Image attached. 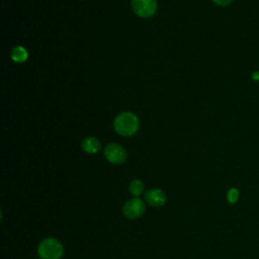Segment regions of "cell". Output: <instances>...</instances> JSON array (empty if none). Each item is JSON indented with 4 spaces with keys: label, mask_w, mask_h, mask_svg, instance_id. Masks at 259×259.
Returning a JSON list of instances; mask_svg holds the SVG:
<instances>
[{
    "label": "cell",
    "mask_w": 259,
    "mask_h": 259,
    "mask_svg": "<svg viewBox=\"0 0 259 259\" xmlns=\"http://www.w3.org/2000/svg\"><path fill=\"white\" fill-rule=\"evenodd\" d=\"M29 58L28 50L22 46L14 47L11 51V59L16 63L26 62Z\"/></svg>",
    "instance_id": "cell-8"
},
{
    "label": "cell",
    "mask_w": 259,
    "mask_h": 259,
    "mask_svg": "<svg viewBox=\"0 0 259 259\" xmlns=\"http://www.w3.org/2000/svg\"><path fill=\"white\" fill-rule=\"evenodd\" d=\"M156 0H132V8L140 17H151L157 11Z\"/></svg>",
    "instance_id": "cell-3"
},
{
    "label": "cell",
    "mask_w": 259,
    "mask_h": 259,
    "mask_svg": "<svg viewBox=\"0 0 259 259\" xmlns=\"http://www.w3.org/2000/svg\"><path fill=\"white\" fill-rule=\"evenodd\" d=\"M38 253L41 259H61L64 255V247L57 239L47 238L40 243Z\"/></svg>",
    "instance_id": "cell-2"
},
{
    "label": "cell",
    "mask_w": 259,
    "mask_h": 259,
    "mask_svg": "<svg viewBox=\"0 0 259 259\" xmlns=\"http://www.w3.org/2000/svg\"><path fill=\"white\" fill-rule=\"evenodd\" d=\"M213 1L217 5H220V6H227V5H229L232 2V0H213Z\"/></svg>",
    "instance_id": "cell-11"
},
{
    "label": "cell",
    "mask_w": 259,
    "mask_h": 259,
    "mask_svg": "<svg viewBox=\"0 0 259 259\" xmlns=\"http://www.w3.org/2000/svg\"><path fill=\"white\" fill-rule=\"evenodd\" d=\"M239 199V192L236 188H231L228 193V201L230 203H235Z\"/></svg>",
    "instance_id": "cell-10"
},
{
    "label": "cell",
    "mask_w": 259,
    "mask_h": 259,
    "mask_svg": "<svg viewBox=\"0 0 259 259\" xmlns=\"http://www.w3.org/2000/svg\"><path fill=\"white\" fill-rule=\"evenodd\" d=\"M115 132L124 137H130L135 135L140 127V122L138 116L130 112L119 114L114 122Z\"/></svg>",
    "instance_id": "cell-1"
},
{
    "label": "cell",
    "mask_w": 259,
    "mask_h": 259,
    "mask_svg": "<svg viewBox=\"0 0 259 259\" xmlns=\"http://www.w3.org/2000/svg\"><path fill=\"white\" fill-rule=\"evenodd\" d=\"M144 189H145V185L139 179L133 180L130 183V186H129V191H130V193L134 197H139V196H141L144 193Z\"/></svg>",
    "instance_id": "cell-9"
},
{
    "label": "cell",
    "mask_w": 259,
    "mask_h": 259,
    "mask_svg": "<svg viewBox=\"0 0 259 259\" xmlns=\"http://www.w3.org/2000/svg\"><path fill=\"white\" fill-rule=\"evenodd\" d=\"M252 79H253L254 81H259V72H258V71H256V72H254V73L252 74Z\"/></svg>",
    "instance_id": "cell-12"
},
{
    "label": "cell",
    "mask_w": 259,
    "mask_h": 259,
    "mask_svg": "<svg viewBox=\"0 0 259 259\" xmlns=\"http://www.w3.org/2000/svg\"><path fill=\"white\" fill-rule=\"evenodd\" d=\"M146 206L142 200L135 198L130 201H128L123 209V213L126 218L130 220H137L140 217H142L145 213Z\"/></svg>",
    "instance_id": "cell-5"
},
{
    "label": "cell",
    "mask_w": 259,
    "mask_h": 259,
    "mask_svg": "<svg viewBox=\"0 0 259 259\" xmlns=\"http://www.w3.org/2000/svg\"><path fill=\"white\" fill-rule=\"evenodd\" d=\"M105 157L109 162L118 165L127 161L128 155L122 146L115 143H111L105 148Z\"/></svg>",
    "instance_id": "cell-4"
},
{
    "label": "cell",
    "mask_w": 259,
    "mask_h": 259,
    "mask_svg": "<svg viewBox=\"0 0 259 259\" xmlns=\"http://www.w3.org/2000/svg\"><path fill=\"white\" fill-rule=\"evenodd\" d=\"M145 200L150 205L159 208V206H163L166 203L167 197L161 189L154 188V189H149V191L146 192Z\"/></svg>",
    "instance_id": "cell-6"
},
{
    "label": "cell",
    "mask_w": 259,
    "mask_h": 259,
    "mask_svg": "<svg viewBox=\"0 0 259 259\" xmlns=\"http://www.w3.org/2000/svg\"><path fill=\"white\" fill-rule=\"evenodd\" d=\"M81 146H82V149L88 154H95L101 149L100 142L94 137L85 138Z\"/></svg>",
    "instance_id": "cell-7"
}]
</instances>
